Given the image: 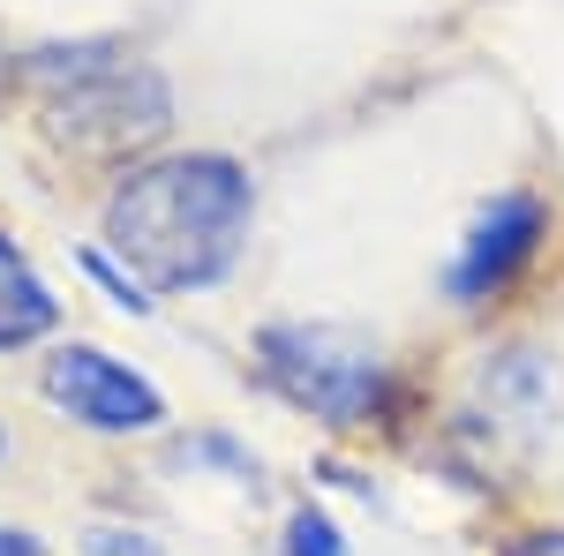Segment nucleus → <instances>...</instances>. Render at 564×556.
I'll use <instances>...</instances> for the list:
<instances>
[{"label":"nucleus","mask_w":564,"mask_h":556,"mask_svg":"<svg viewBox=\"0 0 564 556\" xmlns=\"http://www.w3.org/2000/svg\"><path fill=\"white\" fill-rule=\"evenodd\" d=\"M249 211H257V188L234 159H218V151L159 159V166H135L113 188L106 249L143 286H166V294L218 286L249 249Z\"/></svg>","instance_id":"1"},{"label":"nucleus","mask_w":564,"mask_h":556,"mask_svg":"<svg viewBox=\"0 0 564 556\" xmlns=\"http://www.w3.org/2000/svg\"><path fill=\"white\" fill-rule=\"evenodd\" d=\"M23 84L39 90L45 121L68 151L84 159H121V151H143L159 143L166 121H174V98H166V76L129 61L121 45H45L23 61Z\"/></svg>","instance_id":"2"},{"label":"nucleus","mask_w":564,"mask_h":556,"mask_svg":"<svg viewBox=\"0 0 564 556\" xmlns=\"http://www.w3.org/2000/svg\"><path fill=\"white\" fill-rule=\"evenodd\" d=\"M257 353H263V377L332 428H361L384 406V361H377V346L347 339L339 324H271L257 339Z\"/></svg>","instance_id":"3"},{"label":"nucleus","mask_w":564,"mask_h":556,"mask_svg":"<svg viewBox=\"0 0 564 556\" xmlns=\"http://www.w3.org/2000/svg\"><path fill=\"white\" fill-rule=\"evenodd\" d=\"M45 399L68 422L98 428V436H135V428L166 422V399L151 377H135L129 361H113L106 346H61L45 361Z\"/></svg>","instance_id":"4"},{"label":"nucleus","mask_w":564,"mask_h":556,"mask_svg":"<svg viewBox=\"0 0 564 556\" xmlns=\"http://www.w3.org/2000/svg\"><path fill=\"white\" fill-rule=\"evenodd\" d=\"M542 233H550V211H542V204H534L527 188L497 196V204H489V211L467 226L459 257H452V294H459V301H489V294H505V286H512V279L527 271V263H534Z\"/></svg>","instance_id":"5"},{"label":"nucleus","mask_w":564,"mask_h":556,"mask_svg":"<svg viewBox=\"0 0 564 556\" xmlns=\"http://www.w3.org/2000/svg\"><path fill=\"white\" fill-rule=\"evenodd\" d=\"M61 324V301L45 294V279L23 263V249L0 233V353L15 346H39L45 331Z\"/></svg>","instance_id":"6"},{"label":"nucleus","mask_w":564,"mask_h":556,"mask_svg":"<svg viewBox=\"0 0 564 556\" xmlns=\"http://www.w3.org/2000/svg\"><path fill=\"white\" fill-rule=\"evenodd\" d=\"M286 556H347V542L324 512H294L286 519Z\"/></svg>","instance_id":"7"},{"label":"nucleus","mask_w":564,"mask_h":556,"mask_svg":"<svg viewBox=\"0 0 564 556\" xmlns=\"http://www.w3.org/2000/svg\"><path fill=\"white\" fill-rule=\"evenodd\" d=\"M84 271H90V279H98V286H106L113 301H121V308L151 316V294H143V279H135V271H121V263H113V257H98V249L84 257Z\"/></svg>","instance_id":"8"},{"label":"nucleus","mask_w":564,"mask_h":556,"mask_svg":"<svg viewBox=\"0 0 564 556\" xmlns=\"http://www.w3.org/2000/svg\"><path fill=\"white\" fill-rule=\"evenodd\" d=\"M84 556H166V549L135 526H98V534H84Z\"/></svg>","instance_id":"9"},{"label":"nucleus","mask_w":564,"mask_h":556,"mask_svg":"<svg viewBox=\"0 0 564 556\" xmlns=\"http://www.w3.org/2000/svg\"><path fill=\"white\" fill-rule=\"evenodd\" d=\"M0 556H45V542L23 534V526H0Z\"/></svg>","instance_id":"10"},{"label":"nucleus","mask_w":564,"mask_h":556,"mask_svg":"<svg viewBox=\"0 0 564 556\" xmlns=\"http://www.w3.org/2000/svg\"><path fill=\"white\" fill-rule=\"evenodd\" d=\"M512 556H564V526H557V534H527Z\"/></svg>","instance_id":"11"},{"label":"nucleus","mask_w":564,"mask_h":556,"mask_svg":"<svg viewBox=\"0 0 564 556\" xmlns=\"http://www.w3.org/2000/svg\"><path fill=\"white\" fill-rule=\"evenodd\" d=\"M0 459H8V428H0Z\"/></svg>","instance_id":"12"}]
</instances>
